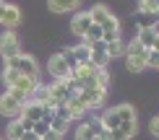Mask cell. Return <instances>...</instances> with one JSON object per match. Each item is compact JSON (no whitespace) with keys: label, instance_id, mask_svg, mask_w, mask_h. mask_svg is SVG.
I'll use <instances>...</instances> for the list:
<instances>
[{"label":"cell","instance_id":"cell-1","mask_svg":"<svg viewBox=\"0 0 159 140\" xmlns=\"http://www.w3.org/2000/svg\"><path fill=\"white\" fill-rule=\"evenodd\" d=\"M99 119H102V127L107 130V132H112V130L120 127L125 119H136V109L130 104H117V106L104 109L102 114H99Z\"/></svg>","mask_w":159,"mask_h":140},{"label":"cell","instance_id":"cell-2","mask_svg":"<svg viewBox=\"0 0 159 140\" xmlns=\"http://www.w3.org/2000/svg\"><path fill=\"white\" fill-rule=\"evenodd\" d=\"M5 68L21 73V75H26V78H34V81H39V65H37V60L31 57V55H24V52H21V55L5 60Z\"/></svg>","mask_w":159,"mask_h":140},{"label":"cell","instance_id":"cell-3","mask_svg":"<svg viewBox=\"0 0 159 140\" xmlns=\"http://www.w3.org/2000/svg\"><path fill=\"white\" fill-rule=\"evenodd\" d=\"M0 55H3V60L21 55V39H18V34L13 29H5L0 34Z\"/></svg>","mask_w":159,"mask_h":140},{"label":"cell","instance_id":"cell-4","mask_svg":"<svg viewBox=\"0 0 159 140\" xmlns=\"http://www.w3.org/2000/svg\"><path fill=\"white\" fill-rule=\"evenodd\" d=\"M78 99L86 104V109H102V106H104V99H107V88H102V86L81 88V91H78Z\"/></svg>","mask_w":159,"mask_h":140},{"label":"cell","instance_id":"cell-5","mask_svg":"<svg viewBox=\"0 0 159 140\" xmlns=\"http://www.w3.org/2000/svg\"><path fill=\"white\" fill-rule=\"evenodd\" d=\"M70 70H73V68L68 65V60H65L60 52L47 60V73L55 78V81H65V78H70Z\"/></svg>","mask_w":159,"mask_h":140},{"label":"cell","instance_id":"cell-6","mask_svg":"<svg viewBox=\"0 0 159 140\" xmlns=\"http://www.w3.org/2000/svg\"><path fill=\"white\" fill-rule=\"evenodd\" d=\"M21 106H24V104H18L16 99H13L11 93L5 91L3 96H0V117H8V119H16L18 114H21Z\"/></svg>","mask_w":159,"mask_h":140},{"label":"cell","instance_id":"cell-7","mask_svg":"<svg viewBox=\"0 0 159 140\" xmlns=\"http://www.w3.org/2000/svg\"><path fill=\"white\" fill-rule=\"evenodd\" d=\"M91 26V16H89V11H78L73 13V18H70V34L73 36H81L86 34V29Z\"/></svg>","mask_w":159,"mask_h":140},{"label":"cell","instance_id":"cell-8","mask_svg":"<svg viewBox=\"0 0 159 140\" xmlns=\"http://www.w3.org/2000/svg\"><path fill=\"white\" fill-rule=\"evenodd\" d=\"M42 114H44V106H42V101H34V99H29L24 106H21V119H29V122H37V119H42Z\"/></svg>","mask_w":159,"mask_h":140},{"label":"cell","instance_id":"cell-9","mask_svg":"<svg viewBox=\"0 0 159 140\" xmlns=\"http://www.w3.org/2000/svg\"><path fill=\"white\" fill-rule=\"evenodd\" d=\"M0 23H3L5 29H13V31H16V26L21 23V8H18V5L5 3V11H3V18H0Z\"/></svg>","mask_w":159,"mask_h":140},{"label":"cell","instance_id":"cell-10","mask_svg":"<svg viewBox=\"0 0 159 140\" xmlns=\"http://www.w3.org/2000/svg\"><path fill=\"white\" fill-rule=\"evenodd\" d=\"M78 5H81V0H47V8L52 13H73Z\"/></svg>","mask_w":159,"mask_h":140},{"label":"cell","instance_id":"cell-11","mask_svg":"<svg viewBox=\"0 0 159 140\" xmlns=\"http://www.w3.org/2000/svg\"><path fill=\"white\" fill-rule=\"evenodd\" d=\"M154 39H157V26H143V29H138V36H136V42L141 44V47L151 49Z\"/></svg>","mask_w":159,"mask_h":140},{"label":"cell","instance_id":"cell-12","mask_svg":"<svg viewBox=\"0 0 159 140\" xmlns=\"http://www.w3.org/2000/svg\"><path fill=\"white\" fill-rule=\"evenodd\" d=\"M65 106H68V114H70V119H81V117L86 114V112H89V109H86V104H84L78 96L68 99V101H65Z\"/></svg>","mask_w":159,"mask_h":140},{"label":"cell","instance_id":"cell-13","mask_svg":"<svg viewBox=\"0 0 159 140\" xmlns=\"http://www.w3.org/2000/svg\"><path fill=\"white\" fill-rule=\"evenodd\" d=\"M89 16H91V23L102 26V23H104V21H107V18L112 16V13H110V8H107V5H102V3H99V5H94V8L89 11Z\"/></svg>","mask_w":159,"mask_h":140},{"label":"cell","instance_id":"cell-14","mask_svg":"<svg viewBox=\"0 0 159 140\" xmlns=\"http://www.w3.org/2000/svg\"><path fill=\"white\" fill-rule=\"evenodd\" d=\"M24 125H21V117H16V119H11L8 122V127H5V140H18L24 135Z\"/></svg>","mask_w":159,"mask_h":140},{"label":"cell","instance_id":"cell-15","mask_svg":"<svg viewBox=\"0 0 159 140\" xmlns=\"http://www.w3.org/2000/svg\"><path fill=\"white\" fill-rule=\"evenodd\" d=\"M125 68H128L130 73H143V70H146V57L125 55Z\"/></svg>","mask_w":159,"mask_h":140},{"label":"cell","instance_id":"cell-16","mask_svg":"<svg viewBox=\"0 0 159 140\" xmlns=\"http://www.w3.org/2000/svg\"><path fill=\"white\" fill-rule=\"evenodd\" d=\"M107 57H110V60L125 57V42H123V39H115V42H107Z\"/></svg>","mask_w":159,"mask_h":140},{"label":"cell","instance_id":"cell-17","mask_svg":"<svg viewBox=\"0 0 159 140\" xmlns=\"http://www.w3.org/2000/svg\"><path fill=\"white\" fill-rule=\"evenodd\" d=\"M70 55H73V60H76V65L78 62H84V60H89V44L86 42H81V44H76V47H70Z\"/></svg>","mask_w":159,"mask_h":140},{"label":"cell","instance_id":"cell-18","mask_svg":"<svg viewBox=\"0 0 159 140\" xmlns=\"http://www.w3.org/2000/svg\"><path fill=\"white\" fill-rule=\"evenodd\" d=\"M138 13H151V16H159V0H138Z\"/></svg>","mask_w":159,"mask_h":140},{"label":"cell","instance_id":"cell-19","mask_svg":"<svg viewBox=\"0 0 159 140\" xmlns=\"http://www.w3.org/2000/svg\"><path fill=\"white\" fill-rule=\"evenodd\" d=\"M97 135V132L94 130H91V125L89 122H81V125H78V127H76V140H91V138H94Z\"/></svg>","mask_w":159,"mask_h":140},{"label":"cell","instance_id":"cell-20","mask_svg":"<svg viewBox=\"0 0 159 140\" xmlns=\"http://www.w3.org/2000/svg\"><path fill=\"white\" fill-rule=\"evenodd\" d=\"M146 47H141V44H138L136 42V39H133V42H130V44H125V55H136V57H146Z\"/></svg>","mask_w":159,"mask_h":140},{"label":"cell","instance_id":"cell-21","mask_svg":"<svg viewBox=\"0 0 159 140\" xmlns=\"http://www.w3.org/2000/svg\"><path fill=\"white\" fill-rule=\"evenodd\" d=\"M89 60H91L94 65H99V68H110V62H112V60L107 57V52H91Z\"/></svg>","mask_w":159,"mask_h":140},{"label":"cell","instance_id":"cell-22","mask_svg":"<svg viewBox=\"0 0 159 140\" xmlns=\"http://www.w3.org/2000/svg\"><path fill=\"white\" fill-rule=\"evenodd\" d=\"M99 39H102V26L91 23L89 29H86V34H84V42H99Z\"/></svg>","mask_w":159,"mask_h":140},{"label":"cell","instance_id":"cell-23","mask_svg":"<svg viewBox=\"0 0 159 140\" xmlns=\"http://www.w3.org/2000/svg\"><path fill=\"white\" fill-rule=\"evenodd\" d=\"M68 119H60V117H52V122H50V130H55V132H60V135H65L68 132Z\"/></svg>","mask_w":159,"mask_h":140},{"label":"cell","instance_id":"cell-24","mask_svg":"<svg viewBox=\"0 0 159 140\" xmlns=\"http://www.w3.org/2000/svg\"><path fill=\"white\" fill-rule=\"evenodd\" d=\"M154 21H159V16H151V13H138V29H143V26H154Z\"/></svg>","mask_w":159,"mask_h":140},{"label":"cell","instance_id":"cell-25","mask_svg":"<svg viewBox=\"0 0 159 140\" xmlns=\"http://www.w3.org/2000/svg\"><path fill=\"white\" fill-rule=\"evenodd\" d=\"M47 130H50V122H47V119H37L34 127H31V132H34V135H39V138H42Z\"/></svg>","mask_w":159,"mask_h":140},{"label":"cell","instance_id":"cell-26","mask_svg":"<svg viewBox=\"0 0 159 140\" xmlns=\"http://www.w3.org/2000/svg\"><path fill=\"white\" fill-rule=\"evenodd\" d=\"M146 68H159V52L157 49L146 52Z\"/></svg>","mask_w":159,"mask_h":140},{"label":"cell","instance_id":"cell-27","mask_svg":"<svg viewBox=\"0 0 159 140\" xmlns=\"http://www.w3.org/2000/svg\"><path fill=\"white\" fill-rule=\"evenodd\" d=\"M55 117H60V119H68V122H73V119H70V114H68V106H65V104H57V106H55Z\"/></svg>","mask_w":159,"mask_h":140},{"label":"cell","instance_id":"cell-28","mask_svg":"<svg viewBox=\"0 0 159 140\" xmlns=\"http://www.w3.org/2000/svg\"><path fill=\"white\" fill-rule=\"evenodd\" d=\"M149 132L154 138H159V117H151V122H149Z\"/></svg>","mask_w":159,"mask_h":140},{"label":"cell","instance_id":"cell-29","mask_svg":"<svg viewBox=\"0 0 159 140\" xmlns=\"http://www.w3.org/2000/svg\"><path fill=\"white\" fill-rule=\"evenodd\" d=\"M42 140H63V135H60V132H55V130H47L42 135Z\"/></svg>","mask_w":159,"mask_h":140},{"label":"cell","instance_id":"cell-30","mask_svg":"<svg viewBox=\"0 0 159 140\" xmlns=\"http://www.w3.org/2000/svg\"><path fill=\"white\" fill-rule=\"evenodd\" d=\"M18 140H42V138H39V135H34V132H24V135L18 138Z\"/></svg>","mask_w":159,"mask_h":140},{"label":"cell","instance_id":"cell-31","mask_svg":"<svg viewBox=\"0 0 159 140\" xmlns=\"http://www.w3.org/2000/svg\"><path fill=\"white\" fill-rule=\"evenodd\" d=\"M91 140H110V132L104 130V132H99V135H94V138H91Z\"/></svg>","mask_w":159,"mask_h":140},{"label":"cell","instance_id":"cell-32","mask_svg":"<svg viewBox=\"0 0 159 140\" xmlns=\"http://www.w3.org/2000/svg\"><path fill=\"white\" fill-rule=\"evenodd\" d=\"M151 49H157V52H159V31H157V39H154V44H151Z\"/></svg>","mask_w":159,"mask_h":140},{"label":"cell","instance_id":"cell-33","mask_svg":"<svg viewBox=\"0 0 159 140\" xmlns=\"http://www.w3.org/2000/svg\"><path fill=\"white\" fill-rule=\"evenodd\" d=\"M3 11H5V3L0 0V18H3Z\"/></svg>","mask_w":159,"mask_h":140},{"label":"cell","instance_id":"cell-34","mask_svg":"<svg viewBox=\"0 0 159 140\" xmlns=\"http://www.w3.org/2000/svg\"><path fill=\"white\" fill-rule=\"evenodd\" d=\"M0 140H3V138H0Z\"/></svg>","mask_w":159,"mask_h":140}]
</instances>
